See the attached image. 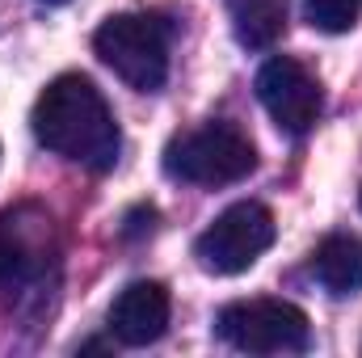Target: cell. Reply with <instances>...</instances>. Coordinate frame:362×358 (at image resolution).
Returning a JSON list of instances; mask_svg holds the SVG:
<instances>
[{"label": "cell", "mask_w": 362, "mask_h": 358, "mask_svg": "<svg viewBox=\"0 0 362 358\" xmlns=\"http://www.w3.org/2000/svg\"><path fill=\"white\" fill-rule=\"evenodd\" d=\"M93 51L122 85L139 93H156L169 81V34L148 13L105 17L93 34Z\"/></svg>", "instance_id": "cell-3"}, {"label": "cell", "mask_w": 362, "mask_h": 358, "mask_svg": "<svg viewBox=\"0 0 362 358\" xmlns=\"http://www.w3.org/2000/svg\"><path fill=\"white\" fill-rule=\"evenodd\" d=\"M312 274L329 295H354L362 287V241L358 236H325L312 253Z\"/></svg>", "instance_id": "cell-8"}, {"label": "cell", "mask_w": 362, "mask_h": 358, "mask_svg": "<svg viewBox=\"0 0 362 358\" xmlns=\"http://www.w3.org/2000/svg\"><path fill=\"white\" fill-rule=\"evenodd\" d=\"M236 42L249 51H270L286 34V0H236L232 8Z\"/></svg>", "instance_id": "cell-9"}, {"label": "cell", "mask_w": 362, "mask_h": 358, "mask_svg": "<svg viewBox=\"0 0 362 358\" xmlns=\"http://www.w3.org/2000/svg\"><path fill=\"white\" fill-rule=\"evenodd\" d=\"M257 97H262L266 114L278 122V131H286V135H303L320 118V85L291 55H274V59L262 64Z\"/></svg>", "instance_id": "cell-6"}, {"label": "cell", "mask_w": 362, "mask_h": 358, "mask_svg": "<svg viewBox=\"0 0 362 358\" xmlns=\"http://www.w3.org/2000/svg\"><path fill=\"white\" fill-rule=\"evenodd\" d=\"M303 13L325 34H346L362 17V0H303Z\"/></svg>", "instance_id": "cell-10"}, {"label": "cell", "mask_w": 362, "mask_h": 358, "mask_svg": "<svg viewBox=\"0 0 362 358\" xmlns=\"http://www.w3.org/2000/svg\"><path fill=\"white\" fill-rule=\"evenodd\" d=\"M257 169L253 139L223 118H211L194 131H181L165 148V173L189 185H232Z\"/></svg>", "instance_id": "cell-2"}, {"label": "cell", "mask_w": 362, "mask_h": 358, "mask_svg": "<svg viewBox=\"0 0 362 358\" xmlns=\"http://www.w3.org/2000/svg\"><path fill=\"white\" fill-rule=\"evenodd\" d=\"M30 127L47 152H55L89 173H110L118 165L122 135H118L114 110L105 105L101 89L81 72H64L38 93Z\"/></svg>", "instance_id": "cell-1"}, {"label": "cell", "mask_w": 362, "mask_h": 358, "mask_svg": "<svg viewBox=\"0 0 362 358\" xmlns=\"http://www.w3.org/2000/svg\"><path fill=\"white\" fill-rule=\"evenodd\" d=\"M278 236L270 207L262 202H232L215 215V224L194 241V258L206 274H245Z\"/></svg>", "instance_id": "cell-5"}, {"label": "cell", "mask_w": 362, "mask_h": 358, "mask_svg": "<svg viewBox=\"0 0 362 358\" xmlns=\"http://www.w3.org/2000/svg\"><path fill=\"white\" fill-rule=\"evenodd\" d=\"M169 312H173V304H169L165 282L139 278L118 291V299L110 308V333L122 346H152L169 329Z\"/></svg>", "instance_id": "cell-7"}, {"label": "cell", "mask_w": 362, "mask_h": 358, "mask_svg": "<svg viewBox=\"0 0 362 358\" xmlns=\"http://www.w3.org/2000/svg\"><path fill=\"white\" fill-rule=\"evenodd\" d=\"M30 270H34L30 245H25L17 232H8V228H4V219H0V287H8V282H21Z\"/></svg>", "instance_id": "cell-11"}, {"label": "cell", "mask_w": 362, "mask_h": 358, "mask_svg": "<svg viewBox=\"0 0 362 358\" xmlns=\"http://www.w3.org/2000/svg\"><path fill=\"white\" fill-rule=\"evenodd\" d=\"M215 333L245 354H299L312 342L308 312L286 299H236L215 316Z\"/></svg>", "instance_id": "cell-4"}, {"label": "cell", "mask_w": 362, "mask_h": 358, "mask_svg": "<svg viewBox=\"0 0 362 358\" xmlns=\"http://www.w3.org/2000/svg\"><path fill=\"white\" fill-rule=\"evenodd\" d=\"M42 4H68V0H42Z\"/></svg>", "instance_id": "cell-12"}]
</instances>
